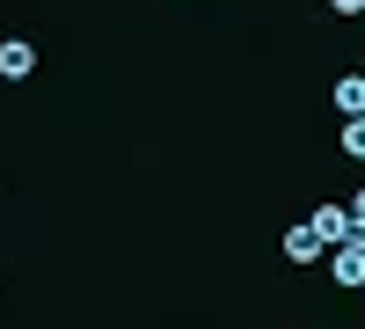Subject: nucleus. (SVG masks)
I'll list each match as a JSON object with an SVG mask.
<instances>
[{"label":"nucleus","mask_w":365,"mask_h":329,"mask_svg":"<svg viewBox=\"0 0 365 329\" xmlns=\"http://www.w3.org/2000/svg\"><path fill=\"white\" fill-rule=\"evenodd\" d=\"M329 8H336V15H365V0H329Z\"/></svg>","instance_id":"7"},{"label":"nucleus","mask_w":365,"mask_h":329,"mask_svg":"<svg viewBox=\"0 0 365 329\" xmlns=\"http://www.w3.org/2000/svg\"><path fill=\"white\" fill-rule=\"evenodd\" d=\"M336 110L344 117H365V74H344L336 81Z\"/></svg>","instance_id":"5"},{"label":"nucleus","mask_w":365,"mask_h":329,"mask_svg":"<svg viewBox=\"0 0 365 329\" xmlns=\"http://www.w3.org/2000/svg\"><path fill=\"white\" fill-rule=\"evenodd\" d=\"M0 74H8V81H29V74H37V44H29V37H8V44H0Z\"/></svg>","instance_id":"3"},{"label":"nucleus","mask_w":365,"mask_h":329,"mask_svg":"<svg viewBox=\"0 0 365 329\" xmlns=\"http://www.w3.org/2000/svg\"><path fill=\"white\" fill-rule=\"evenodd\" d=\"M344 154L365 161V117H344Z\"/></svg>","instance_id":"6"},{"label":"nucleus","mask_w":365,"mask_h":329,"mask_svg":"<svg viewBox=\"0 0 365 329\" xmlns=\"http://www.w3.org/2000/svg\"><path fill=\"white\" fill-rule=\"evenodd\" d=\"M351 220H358V227H365V191H358V198H351Z\"/></svg>","instance_id":"8"},{"label":"nucleus","mask_w":365,"mask_h":329,"mask_svg":"<svg viewBox=\"0 0 365 329\" xmlns=\"http://www.w3.org/2000/svg\"><path fill=\"white\" fill-rule=\"evenodd\" d=\"M329 278H336L344 293H358L365 285V242H344L336 256H329Z\"/></svg>","instance_id":"2"},{"label":"nucleus","mask_w":365,"mask_h":329,"mask_svg":"<svg viewBox=\"0 0 365 329\" xmlns=\"http://www.w3.org/2000/svg\"><path fill=\"white\" fill-rule=\"evenodd\" d=\"M285 256H292V263H322V234H314L307 220H299V227H285Z\"/></svg>","instance_id":"4"},{"label":"nucleus","mask_w":365,"mask_h":329,"mask_svg":"<svg viewBox=\"0 0 365 329\" xmlns=\"http://www.w3.org/2000/svg\"><path fill=\"white\" fill-rule=\"evenodd\" d=\"M307 227L322 234V249H344L351 234H358V220L344 213V205H322V213H307Z\"/></svg>","instance_id":"1"}]
</instances>
